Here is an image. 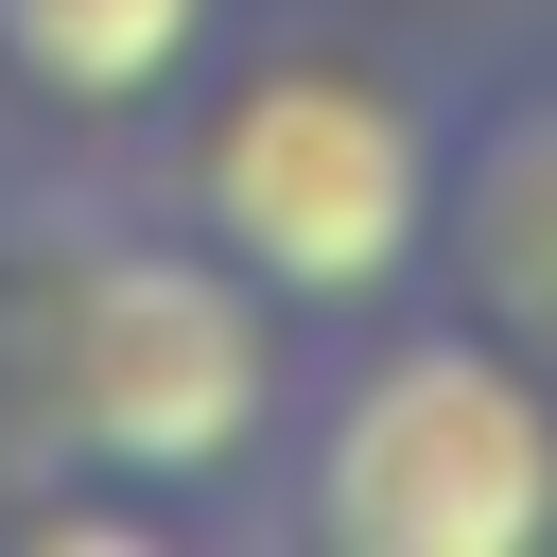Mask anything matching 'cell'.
I'll return each instance as SVG.
<instances>
[{
  "instance_id": "cell-1",
  "label": "cell",
  "mask_w": 557,
  "mask_h": 557,
  "mask_svg": "<svg viewBox=\"0 0 557 557\" xmlns=\"http://www.w3.org/2000/svg\"><path fill=\"white\" fill-rule=\"evenodd\" d=\"M296 313L209 261L139 157L0 191V540L17 557H174L261 522L296 418Z\"/></svg>"
},
{
  "instance_id": "cell-5",
  "label": "cell",
  "mask_w": 557,
  "mask_h": 557,
  "mask_svg": "<svg viewBox=\"0 0 557 557\" xmlns=\"http://www.w3.org/2000/svg\"><path fill=\"white\" fill-rule=\"evenodd\" d=\"M226 35L244 0H0V104L52 122L70 157H139Z\"/></svg>"
},
{
  "instance_id": "cell-3",
  "label": "cell",
  "mask_w": 557,
  "mask_h": 557,
  "mask_svg": "<svg viewBox=\"0 0 557 557\" xmlns=\"http://www.w3.org/2000/svg\"><path fill=\"white\" fill-rule=\"evenodd\" d=\"M261 540H313V557H557V383L453 296H383V313L313 331L278 470H261Z\"/></svg>"
},
{
  "instance_id": "cell-4",
  "label": "cell",
  "mask_w": 557,
  "mask_h": 557,
  "mask_svg": "<svg viewBox=\"0 0 557 557\" xmlns=\"http://www.w3.org/2000/svg\"><path fill=\"white\" fill-rule=\"evenodd\" d=\"M418 296L487 313L557 383V35L435 87V261H418Z\"/></svg>"
},
{
  "instance_id": "cell-2",
  "label": "cell",
  "mask_w": 557,
  "mask_h": 557,
  "mask_svg": "<svg viewBox=\"0 0 557 557\" xmlns=\"http://www.w3.org/2000/svg\"><path fill=\"white\" fill-rule=\"evenodd\" d=\"M139 191L296 331H348L435 261V87L348 35H226L191 104L139 139Z\"/></svg>"
}]
</instances>
